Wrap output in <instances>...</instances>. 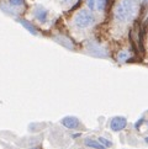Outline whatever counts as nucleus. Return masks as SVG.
<instances>
[{"label":"nucleus","mask_w":148,"mask_h":149,"mask_svg":"<svg viewBox=\"0 0 148 149\" xmlns=\"http://www.w3.org/2000/svg\"><path fill=\"white\" fill-rule=\"evenodd\" d=\"M128 58V53L127 52H120V54H119V61H121V62H124V61H126Z\"/></svg>","instance_id":"1a4fd4ad"},{"label":"nucleus","mask_w":148,"mask_h":149,"mask_svg":"<svg viewBox=\"0 0 148 149\" xmlns=\"http://www.w3.org/2000/svg\"><path fill=\"white\" fill-rule=\"evenodd\" d=\"M30 149H41L40 147H34V148H30Z\"/></svg>","instance_id":"f8f14e48"},{"label":"nucleus","mask_w":148,"mask_h":149,"mask_svg":"<svg viewBox=\"0 0 148 149\" xmlns=\"http://www.w3.org/2000/svg\"><path fill=\"white\" fill-rule=\"evenodd\" d=\"M105 149H106V148H105Z\"/></svg>","instance_id":"4468645a"},{"label":"nucleus","mask_w":148,"mask_h":149,"mask_svg":"<svg viewBox=\"0 0 148 149\" xmlns=\"http://www.w3.org/2000/svg\"><path fill=\"white\" fill-rule=\"evenodd\" d=\"M95 22H96V16L89 9L79 10L73 17V25L79 30H85L91 27Z\"/></svg>","instance_id":"f03ea898"},{"label":"nucleus","mask_w":148,"mask_h":149,"mask_svg":"<svg viewBox=\"0 0 148 149\" xmlns=\"http://www.w3.org/2000/svg\"><path fill=\"white\" fill-rule=\"evenodd\" d=\"M106 5L108 0H87V8L93 13H103Z\"/></svg>","instance_id":"7ed1b4c3"},{"label":"nucleus","mask_w":148,"mask_h":149,"mask_svg":"<svg viewBox=\"0 0 148 149\" xmlns=\"http://www.w3.org/2000/svg\"><path fill=\"white\" fill-rule=\"evenodd\" d=\"M146 142H147V143H148V137H147V138H146Z\"/></svg>","instance_id":"ddd939ff"},{"label":"nucleus","mask_w":148,"mask_h":149,"mask_svg":"<svg viewBox=\"0 0 148 149\" xmlns=\"http://www.w3.org/2000/svg\"><path fill=\"white\" fill-rule=\"evenodd\" d=\"M85 146L90 147V148H94V149H105V147L99 141L89 139V138H87V139H85Z\"/></svg>","instance_id":"0eeeda50"},{"label":"nucleus","mask_w":148,"mask_h":149,"mask_svg":"<svg viewBox=\"0 0 148 149\" xmlns=\"http://www.w3.org/2000/svg\"><path fill=\"white\" fill-rule=\"evenodd\" d=\"M75 1H78V0H59V3H62L63 5H72Z\"/></svg>","instance_id":"9b49d317"},{"label":"nucleus","mask_w":148,"mask_h":149,"mask_svg":"<svg viewBox=\"0 0 148 149\" xmlns=\"http://www.w3.org/2000/svg\"><path fill=\"white\" fill-rule=\"evenodd\" d=\"M35 16L38 21H41V22H46L47 17H48V11H47L45 8L38 6L35 10Z\"/></svg>","instance_id":"423d86ee"},{"label":"nucleus","mask_w":148,"mask_h":149,"mask_svg":"<svg viewBox=\"0 0 148 149\" xmlns=\"http://www.w3.org/2000/svg\"><path fill=\"white\" fill-rule=\"evenodd\" d=\"M10 4L15 5V6H19V5H22L24 4V0H10Z\"/></svg>","instance_id":"9d476101"},{"label":"nucleus","mask_w":148,"mask_h":149,"mask_svg":"<svg viewBox=\"0 0 148 149\" xmlns=\"http://www.w3.org/2000/svg\"><path fill=\"white\" fill-rule=\"evenodd\" d=\"M140 0H119L114 8V19L117 24L132 22L140 13Z\"/></svg>","instance_id":"f257e3e1"},{"label":"nucleus","mask_w":148,"mask_h":149,"mask_svg":"<svg viewBox=\"0 0 148 149\" xmlns=\"http://www.w3.org/2000/svg\"><path fill=\"white\" fill-rule=\"evenodd\" d=\"M98 141H99L100 143H101V144H103L105 148H110L111 146H112V143H111L109 139H106V138H104V137H100Z\"/></svg>","instance_id":"6e6552de"},{"label":"nucleus","mask_w":148,"mask_h":149,"mask_svg":"<svg viewBox=\"0 0 148 149\" xmlns=\"http://www.w3.org/2000/svg\"><path fill=\"white\" fill-rule=\"evenodd\" d=\"M127 126V120L125 117H121V116H117V117H114L112 120L110 122V128L114 132H120L125 130V127Z\"/></svg>","instance_id":"20e7f679"},{"label":"nucleus","mask_w":148,"mask_h":149,"mask_svg":"<svg viewBox=\"0 0 148 149\" xmlns=\"http://www.w3.org/2000/svg\"><path fill=\"white\" fill-rule=\"evenodd\" d=\"M62 125L67 127L68 130H77V128H79V126H80V121H79L77 117L68 116L62 120Z\"/></svg>","instance_id":"39448f33"}]
</instances>
